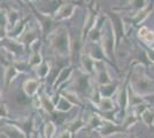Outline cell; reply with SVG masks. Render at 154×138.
Returning a JSON list of instances; mask_svg holds the SVG:
<instances>
[{
  "mask_svg": "<svg viewBox=\"0 0 154 138\" xmlns=\"http://www.w3.org/2000/svg\"><path fill=\"white\" fill-rule=\"evenodd\" d=\"M75 11H76V5L70 4V2H68V4H62V5H60V7L54 12V15H53L52 17H53L54 22H60V21L67 20V19L71 17Z\"/></svg>",
  "mask_w": 154,
  "mask_h": 138,
  "instance_id": "obj_5",
  "label": "cell"
},
{
  "mask_svg": "<svg viewBox=\"0 0 154 138\" xmlns=\"http://www.w3.org/2000/svg\"><path fill=\"white\" fill-rule=\"evenodd\" d=\"M12 63L19 72H26L31 68L28 63V60H14Z\"/></svg>",
  "mask_w": 154,
  "mask_h": 138,
  "instance_id": "obj_32",
  "label": "cell"
},
{
  "mask_svg": "<svg viewBox=\"0 0 154 138\" xmlns=\"http://www.w3.org/2000/svg\"><path fill=\"white\" fill-rule=\"evenodd\" d=\"M43 62V57L40 54V51L37 52H31V55L28 60V63L31 68H36L37 66H39L40 63Z\"/></svg>",
  "mask_w": 154,
  "mask_h": 138,
  "instance_id": "obj_29",
  "label": "cell"
},
{
  "mask_svg": "<svg viewBox=\"0 0 154 138\" xmlns=\"http://www.w3.org/2000/svg\"><path fill=\"white\" fill-rule=\"evenodd\" d=\"M61 96L64 97L72 106H81V101H79V97L75 91H69V90H64L62 91Z\"/></svg>",
  "mask_w": 154,
  "mask_h": 138,
  "instance_id": "obj_27",
  "label": "cell"
},
{
  "mask_svg": "<svg viewBox=\"0 0 154 138\" xmlns=\"http://www.w3.org/2000/svg\"><path fill=\"white\" fill-rule=\"evenodd\" d=\"M85 125H86V122L84 121V118H83V113L81 112L78 114L77 118H72L71 121L66 123V130L70 133L71 137L74 138L75 135H77L82 129L85 128Z\"/></svg>",
  "mask_w": 154,
  "mask_h": 138,
  "instance_id": "obj_9",
  "label": "cell"
},
{
  "mask_svg": "<svg viewBox=\"0 0 154 138\" xmlns=\"http://www.w3.org/2000/svg\"><path fill=\"white\" fill-rule=\"evenodd\" d=\"M119 105L123 111V113L127 112L129 106V89L127 87V85L123 86V89L119 94Z\"/></svg>",
  "mask_w": 154,
  "mask_h": 138,
  "instance_id": "obj_23",
  "label": "cell"
},
{
  "mask_svg": "<svg viewBox=\"0 0 154 138\" xmlns=\"http://www.w3.org/2000/svg\"><path fill=\"white\" fill-rule=\"evenodd\" d=\"M0 130L5 132L8 136V138H26L24 132L22 131L20 128H17L15 124H12V123H6L4 127L0 128Z\"/></svg>",
  "mask_w": 154,
  "mask_h": 138,
  "instance_id": "obj_15",
  "label": "cell"
},
{
  "mask_svg": "<svg viewBox=\"0 0 154 138\" xmlns=\"http://www.w3.org/2000/svg\"><path fill=\"white\" fill-rule=\"evenodd\" d=\"M16 1H19L20 4H22V0H16Z\"/></svg>",
  "mask_w": 154,
  "mask_h": 138,
  "instance_id": "obj_43",
  "label": "cell"
},
{
  "mask_svg": "<svg viewBox=\"0 0 154 138\" xmlns=\"http://www.w3.org/2000/svg\"><path fill=\"white\" fill-rule=\"evenodd\" d=\"M5 16H6L8 31H11L20 22V13L15 9H8V12L5 13Z\"/></svg>",
  "mask_w": 154,
  "mask_h": 138,
  "instance_id": "obj_20",
  "label": "cell"
},
{
  "mask_svg": "<svg viewBox=\"0 0 154 138\" xmlns=\"http://www.w3.org/2000/svg\"><path fill=\"white\" fill-rule=\"evenodd\" d=\"M48 43L52 51L61 58H67L71 54V41L69 30L66 26H60L52 31L48 36Z\"/></svg>",
  "mask_w": 154,
  "mask_h": 138,
  "instance_id": "obj_1",
  "label": "cell"
},
{
  "mask_svg": "<svg viewBox=\"0 0 154 138\" xmlns=\"http://www.w3.org/2000/svg\"><path fill=\"white\" fill-rule=\"evenodd\" d=\"M90 138H103L98 131H92V136Z\"/></svg>",
  "mask_w": 154,
  "mask_h": 138,
  "instance_id": "obj_38",
  "label": "cell"
},
{
  "mask_svg": "<svg viewBox=\"0 0 154 138\" xmlns=\"http://www.w3.org/2000/svg\"><path fill=\"white\" fill-rule=\"evenodd\" d=\"M39 100H40V108L44 109L47 114H52L55 111V105L52 100V97H50L46 93L39 94Z\"/></svg>",
  "mask_w": 154,
  "mask_h": 138,
  "instance_id": "obj_18",
  "label": "cell"
},
{
  "mask_svg": "<svg viewBox=\"0 0 154 138\" xmlns=\"http://www.w3.org/2000/svg\"><path fill=\"white\" fill-rule=\"evenodd\" d=\"M35 70H36V74H37L39 79H45L46 77H48V75L51 72V65L47 61L43 60V62L39 66L36 67Z\"/></svg>",
  "mask_w": 154,
  "mask_h": 138,
  "instance_id": "obj_22",
  "label": "cell"
},
{
  "mask_svg": "<svg viewBox=\"0 0 154 138\" xmlns=\"http://www.w3.org/2000/svg\"><path fill=\"white\" fill-rule=\"evenodd\" d=\"M151 11H152V9H149L148 7H146V8L141 9L139 12H137V14L135 15V17L132 19L134 22H135V24H139L141 22H144V20L148 16V14L151 13Z\"/></svg>",
  "mask_w": 154,
  "mask_h": 138,
  "instance_id": "obj_33",
  "label": "cell"
},
{
  "mask_svg": "<svg viewBox=\"0 0 154 138\" xmlns=\"http://www.w3.org/2000/svg\"><path fill=\"white\" fill-rule=\"evenodd\" d=\"M94 72H97V82L100 85H106L112 83V78L107 68L103 61H96L94 63Z\"/></svg>",
  "mask_w": 154,
  "mask_h": 138,
  "instance_id": "obj_10",
  "label": "cell"
},
{
  "mask_svg": "<svg viewBox=\"0 0 154 138\" xmlns=\"http://www.w3.org/2000/svg\"><path fill=\"white\" fill-rule=\"evenodd\" d=\"M55 132H57V124L53 121H47L44 125L43 135L45 136V138H54Z\"/></svg>",
  "mask_w": 154,
  "mask_h": 138,
  "instance_id": "obj_28",
  "label": "cell"
},
{
  "mask_svg": "<svg viewBox=\"0 0 154 138\" xmlns=\"http://www.w3.org/2000/svg\"><path fill=\"white\" fill-rule=\"evenodd\" d=\"M146 0H131L130 2V8L132 9H136L137 12H139L141 9L146 8Z\"/></svg>",
  "mask_w": 154,
  "mask_h": 138,
  "instance_id": "obj_34",
  "label": "cell"
},
{
  "mask_svg": "<svg viewBox=\"0 0 154 138\" xmlns=\"http://www.w3.org/2000/svg\"><path fill=\"white\" fill-rule=\"evenodd\" d=\"M2 47L11 53L13 57L15 58H19L21 57V54L24 51V47L23 44H21L19 40L16 39H11V38H5L2 39Z\"/></svg>",
  "mask_w": 154,
  "mask_h": 138,
  "instance_id": "obj_8",
  "label": "cell"
},
{
  "mask_svg": "<svg viewBox=\"0 0 154 138\" xmlns=\"http://www.w3.org/2000/svg\"><path fill=\"white\" fill-rule=\"evenodd\" d=\"M20 72L16 70V68L13 66L12 62L5 65V70H4V81H5V85L9 86L14 82V79L19 76Z\"/></svg>",
  "mask_w": 154,
  "mask_h": 138,
  "instance_id": "obj_16",
  "label": "cell"
},
{
  "mask_svg": "<svg viewBox=\"0 0 154 138\" xmlns=\"http://www.w3.org/2000/svg\"><path fill=\"white\" fill-rule=\"evenodd\" d=\"M32 11L35 16L37 17V21L39 22V26H40V32L43 33L44 37H47L51 33L52 26L54 23V20L50 14H44L39 12L38 9H36L35 7H32Z\"/></svg>",
  "mask_w": 154,
  "mask_h": 138,
  "instance_id": "obj_2",
  "label": "cell"
},
{
  "mask_svg": "<svg viewBox=\"0 0 154 138\" xmlns=\"http://www.w3.org/2000/svg\"><path fill=\"white\" fill-rule=\"evenodd\" d=\"M1 97H2V89L0 87V99H1Z\"/></svg>",
  "mask_w": 154,
  "mask_h": 138,
  "instance_id": "obj_41",
  "label": "cell"
},
{
  "mask_svg": "<svg viewBox=\"0 0 154 138\" xmlns=\"http://www.w3.org/2000/svg\"><path fill=\"white\" fill-rule=\"evenodd\" d=\"M138 121H139V118H137V116H135L134 114H129V115H125V116H124V120H123V122H122V127L127 131H129V129L134 124H136Z\"/></svg>",
  "mask_w": 154,
  "mask_h": 138,
  "instance_id": "obj_31",
  "label": "cell"
},
{
  "mask_svg": "<svg viewBox=\"0 0 154 138\" xmlns=\"http://www.w3.org/2000/svg\"><path fill=\"white\" fill-rule=\"evenodd\" d=\"M9 118V112L5 103H0V121Z\"/></svg>",
  "mask_w": 154,
  "mask_h": 138,
  "instance_id": "obj_36",
  "label": "cell"
},
{
  "mask_svg": "<svg viewBox=\"0 0 154 138\" xmlns=\"http://www.w3.org/2000/svg\"><path fill=\"white\" fill-rule=\"evenodd\" d=\"M97 107L101 111V113L110 112L115 108V103L112 98H100L99 104L97 105Z\"/></svg>",
  "mask_w": 154,
  "mask_h": 138,
  "instance_id": "obj_24",
  "label": "cell"
},
{
  "mask_svg": "<svg viewBox=\"0 0 154 138\" xmlns=\"http://www.w3.org/2000/svg\"><path fill=\"white\" fill-rule=\"evenodd\" d=\"M81 63H82V67H83V70L85 74H92L94 72V63L96 61L91 58L90 55H88L86 53H83L81 55Z\"/></svg>",
  "mask_w": 154,
  "mask_h": 138,
  "instance_id": "obj_19",
  "label": "cell"
},
{
  "mask_svg": "<svg viewBox=\"0 0 154 138\" xmlns=\"http://www.w3.org/2000/svg\"><path fill=\"white\" fill-rule=\"evenodd\" d=\"M40 85H42L40 79L29 78L23 83L22 89H23V92H24V94H26L28 98H33L35 96H37Z\"/></svg>",
  "mask_w": 154,
  "mask_h": 138,
  "instance_id": "obj_11",
  "label": "cell"
},
{
  "mask_svg": "<svg viewBox=\"0 0 154 138\" xmlns=\"http://www.w3.org/2000/svg\"><path fill=\"white\" fill-rule=\"evenodd\" d=\"M139 118H141V121L147 127H152L154 124V111L147 108L145 112L141 114Z\"/></svg>",
  "mask_w": 154,
  "mask_h": 138,
  "instance_id": "obj_30",
  "label": "cell"
},
{
  "mask_svg": "<svg viewBox=\"0 0 154 138\" xmlns=\"http://www.w3.org/2000/svg\"><path fill=\"white\" fill-rule=\"evenodd\" d=\"M28 20H29V17H26V19H23L22 21L20 20L19 23L14 26L11 31H8L7 37L11 38V39H16V40L19 39L20 37L22 36V33L24 32L26 26H28Z\"/></svg>",
  "mask_w": 154,
  "mask_h": 138,
  "instance_id": "obj_14",
  "label": "cell"
},
{
  "mask_svg": "<svg viewBox=\"0 0 154 138\" xmlns=\"http://www.w3.org/2000/svg\"><path fill=\"white\" fill-rule=\"evenodd\" d=\"M147 108H148V105L145 104V103H141V104H138V105L134 106V115L139 118L141 114L145 112ZM139 120H140V118H139Z\"/></svg>",
  "mask_w": 154,
  "mask_h": 138,
  "instance_id": "obj_35",
  "label": "cell"
},
{
  "mask_svg": "<svg viewBox=\"0 0 154 138\" xmlns=\"http://www.w3.org/2000/svg\"><path fill=\"white\" fill-rule=\"evenodd\" d=\"M37 138H45V136H44L43 133H40V135H38V136H37Z\"/></svg>",
  "mask_w": 154,
  "mask_h": 138,
  "instance_id": "obj_40",
  "label": "cell"
},
{
  "mask_svg": "<svg viewBox=\"0 0 154 138\" xmlns=\"http://www.w3.org/2000/svg\"><path fill=\"white\" fill-rule=\"evenodd\" d=\"M103 123V120L99 115V113H93L90 116V118H89V121L86 122L85 129L89 130V131H98L101 128Z\"/></svg>",
  "mask_w": 154,
  "mask_h": 138,
  "instance_id": "obj_17",
  "label": "cell"
},
{
  "mask_svg": "<svg viewBox=\"0 0 154 138\" xmlns=\"http://www.w3.org/2000/svg\"><path fill=\"white\" fill-rule=\"evenodd\" d=\"M57 138H72V137H71V135L67 131V130H64V131L61 132Z\"/></svg>",
  "mask_w": 154,
  "mask_h": 138,
  "instance_id": "obj_37",
  "label": "cell"
},
{
  "mask_svg": "<svg viewBox=\"0 0 154 138\" xmlns=\"http://www.w3.org/2000/svg\"><path fill=\"white\" fill-rule=\"evenodd\" d=\"M72 74H74V67L72 66H68V67L62 68V69L60 70V72L58 74L57 79L54 81L53 85H52L53 89H54V90H58L62 84H64L67 81H69V79L71 78Z\"/></svg>",
  "mask_w": 154,
  "mask_h": 138,
  "instance_id": "obj_13",
  "label": "cell"
},
{
  "mask_svg": "<svg viewBox=\"0 0 154 138\" xmlns=\"http://www.w3.org/2000/svg\"><path fill=\"white\" fill-rule=\"evenodd\" d=\"M39 29L36 28H30V26H26V29L24 30V32L22 33V36L19 38V41L21 44H23V46H26V50L30 48V46L39 40Z\"/></svg>",
  "mask_w": 154,
  "mask_h": 138,
  "instance_id": "obj_6",
  "label": "cell"
},
{
  "mask_svg": "<svg viewBox=\"0 0 154 138\" xmlns=\"http://www.w3.org/2000/svg\"><path fill=\"white\" fill-rule=\"evenodd\" d=\"M110 17V24L113 28V31L115 35V40L117 41L116 45H119L120 40H122L125 36V30H124V24H123V20L115 13L109 14Z\"/></svg>",
  "mask_w": 154,
  "mask_h": 138,
  "instance_id": "obj_4",
  "label": "cell"
},
{
  "mask_svg": "<svg viewBox=\"0 0 154 138\" xmlns=\"http://www.w3.org/2000/svg\"><path fill=\"white\" fill-rule=\"evenodd\" d=\"M0 40H1V39H0Z\"/></svg>",
  "mask_w": 154,
  "mask_h": 138,
  "instance_id": "obj_45",
  "label": "cell"
},
{
  "mask_svg": "<svg viewBox=\"0 0 154 138\" xmlns=\"http://www.w3.org/2000/svg\"><path fill=\"white\" fill-rule=\"evenodd\" d=\"M98 132L103 136V138L109 137L112 135H116V133H125L128 132L122 125H117L114 122H108V121H103L101 128L98 130Z\"/></svg>",
  "mask_w": 154,
  "mask_h": 138,
  "instance_id": "obj_7",
  "label": "cell"
},
{
  "mask_svg": "<svg viewBox=\"0 0 154 138\" xmlns=\"http://www.w3.org/2000/svg\"><path fill=\"white\" fill-rule=\"evenodd\" d=\"M127 138H136V136L135 135H130V136H128Z\"/></svg>",
  "mask_w": 154,
  "mask_h": 138,
  "instance_id": "obj_42",
  "label": "cell"
},
{
  "mask_svg": "<svg viewBox=\"0 0 154 138\" xmlns=\"http://www.w3.org/2000/svg\"><path fill=\"white\" fill-rule=\"evenodd\" d=\"M72 107H74V106L71 105L70 103L64 98V97H62V96L60 94V98H59L58 101L55 103V111L66 113V112H69Z\"/></svg>",
  "mask_w": 154,
  "mask_h": 138,
  "instance_id": "obj_26",
  "label": "cell"
},
{
  "mask_svg": "<svg viewBox=\"0 0 154 138\" xmlns=\"http://www.w3.org/2000/svg\"><path fill=\"white\" fill-rule=\"evenodd\" d=\"M9 123L15 124L17 128H20L22 131L24 132L26 138H30L35 130V118L33 116H26L19 120H12Z\"/></svg>",
  "mask_w": 154,
  "mask_h": 138,
  "instance_id": "obj_3",
  "label": "cell"
},
{
  "mask_svg": "<svg viewBox=\"0 0 154 138\" xmlns=\"http://www.w3.org/2000/svg\"><path fill=\"white\" fill-rule=\"evenodd\" d=\"M90 89V77L88 74L81 72L75 79V92L77 94H85Z\"/></svg>",
  "mask_w": 154,
  "mask_h": 138,
  "instance_id": "obj_12",
  "label": "cell"
},
{
  "mask_svg": "<svg viewBox=\"0 0 154 138\" xmlns=\"http://www.w3.org/2000/svg\"><path fill=\"white\" fill-rule=\"evenodd\" d=\"M98 90H99L101 98H112L113 94L117 90V85L113 84V83H109V84H106V85H100L98 87Z\"/></svg>",
  "mask_w": 154,
  "mask_h": 138,
  "instance_id": "obj_21",
  "label": "cell"
},
{
  "mask_svg": "<svg viewBox=\"0 0 154 138\" xmlns=\"http://www.w3.org/2000/svg\"><path fill=\"white\" fill-rule=\"evenodd\" d=\"M0 138H8V136H7L4 131H1V130H0Z\"/></svg>",
  "mask_w": 154,
  "mask_h": 138,
  "instance_id": "obj_39",
  "label": "cell"
},
{
  "mask_svg": "<svg viewBox=\"0 0 154 138\" xmlns=\"http://www.w3.org/2000/svg\"><path fill=\"white\" fill-rule=\"evenodd\" d=\"M26 1H32V0H26Z\"/></svg>",
  "mask_w": 154,
  "mask_h": 138,
  "instance_id": "obj_44",
  "label": "cell"
},
{
  "mask_svg": "<svg viewBox=\"0 0 154 138\" xmlns=\"http://www.w3.org/2000/svg\"><path fill=\"white\" fill-rule=\"evenodd\" d=\"M138 37H139L141 40H144V41L149 46L154 43V32L151 31L149 29H147L146 26L140 28V30H139V32H138Z\"/></svg>",
  "mask_w": 154,
  "mask_h": 138,
  "instance_id": "obj_25",
  "label": "cell"
}]
</instances>
